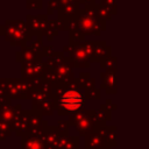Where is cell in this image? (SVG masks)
<instances>
[{"label":"cell","instance_id":"obj_1","mask_svg":"<svg viewBox=\"0 0 149 149\" xmlns=\"http://www.w3.org/2000/svg\"><path fill=\"white\" fill-rule=\"evenodd\" d=\"M62 104H63L64 108H66L69 111L77 109L80 106V104H81V97L77 92H72V91L68 92L66 94L63 95Z\"/></svg>","mask_w":149,"mask_h":149}]
</instances>
